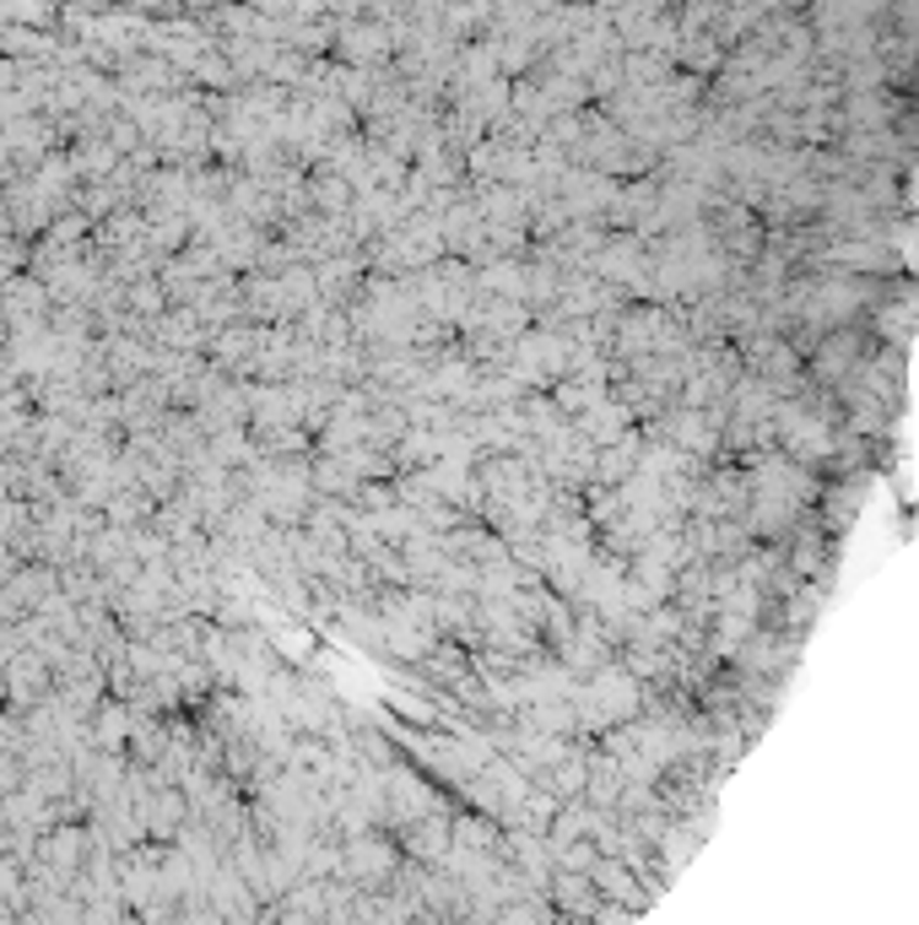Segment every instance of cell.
<instances>
[{"instance_id":"6da1fadb","label":"cell","mask_w":919,"mask_h":925,"mask_svg":"<svg viewBox=\"0 0 919 925\" xmlns=\"http://www.w3.org/2000/svg\"><path fill=\"white\" fill-rule=\"evenodd\" d=\"M390 866H395V855H390L384 844L352 839V850H346V877H390Z\"/></svg>"}]
</instances>
